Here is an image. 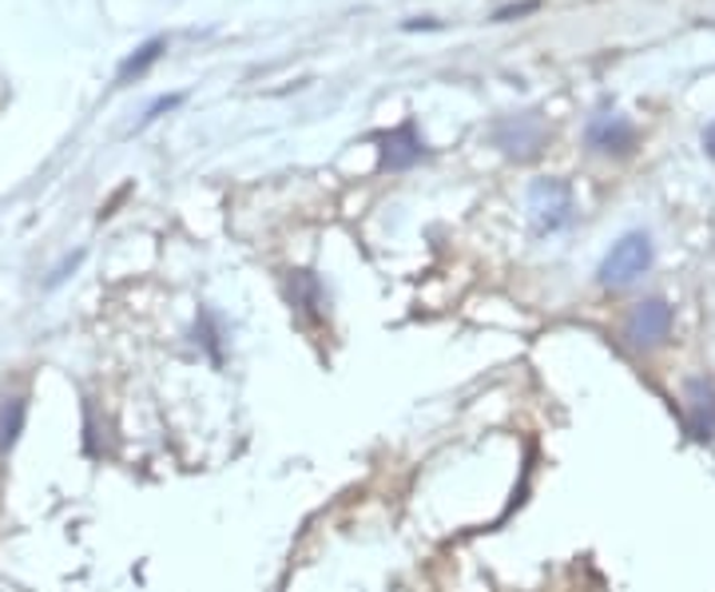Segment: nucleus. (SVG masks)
Returning a JSON list of instances; mask_svg holds the SVG:
<instances>
[{
    "mask_svg": "<svg viewBox=\"0 0 715 592\" xmlns=\"http://www.w3.org/2000/svg\"><path fill=\"white\" fill-rule=\"evenodd\" d=\"M652 258H656V251H652L648 231H629V235H620V239L612 243V251L604 255L596 278H601V287L624 290L648 275Z\"/></svg>",
    "mask_w": 715,
    "mask_h": 592,
    "instance_id": "f257e3e1",
    "label": "nucleus"
},
{
    "mask_svg": "<svg viewBox=\"0 0 715 592\" xmlns=\"http://www.w3.org/2000/svg\"><path fill=\"white\" fill-rule=\"evenodd\" d=\"M672 326H676V306L667 303V298H660V295L640 298V303L629 310V318H624V343L640 354H652V350H660V346H667Z\"/></svg>",
    "mask_w": 715,
    "mask_h": 592,
    "instance_id": "f03ea898",
    "label": "nucleus"
},
{
    "mask_svg": "<svg viewBox=\"0 0 715 592\" xmlns=\"http://www.w3.org/2000/svg\"><path fill=\"white\" fill-rule=\"evenodd\" d=\"M489 140H493V147H501L509 160L529 163L549 147V124H544L541 112H517V115H505V120H497Z\"/></svg>",
    "mask_w": 715,
    "mask_h": 592,
    "instance_id": "7ed1b4c3",
    "label": "nucleus"
},
{
    "mask_svg": "<svg viewBox=\"0 0 715 592\" xmlns=\"http://www.w3.org/2000/svg\"><path fill=\"white\" fill-rule=\"evenodd\" d=\"M680 421H684V433L699 446L715 441V378L707 374H692L684 378V390H680Z\"/></svg>",
    "mask_w": 715,
    "mask_h": 592,
    "instance_id": "20e7f679",
    "label": "nucleus"
},
{
    "mask_svg": "<svg viewBox=\"0 0 715 592\" xmlns=\"http://www.w3.org/2000/svg\"><path fill=\"white\" fill-rule=\"evenodd\" d=\"M529 215H533V227L541 235H556L572 223L576 215V203H572V187L564 180H537L529 187Z\"/></svg>",
    "mask_w": 715,
    "mask_h": 592,
    "instance_id": "39448f33",
    "label": "nucleus"
},
{
    "mask_svg": "<svg viewBox=\"0 0 715 592\" xmlns=\"http://www.w3.org/2000/svg\"><path fill=\"white\" fill-rule=\"evenodd\" d=\"M378 147H381V167H386V172H410V167H418V163L429 155L413 115H406V120H401L398 127H390V132H381Z\"/></svg>",
    "mask_w": 715,
    "mask_h": 592,
    "instance_id": "423d86ee",
    "label": "nucleus"
},
{
    "mask_svg": "<svg viewBox=\"0 0 715 592\" xmlns=\"http://www.w3.org/2000/svg\"><path fill=\"white\" fill-rule=\"evenodd\" d=\"M584 140H589L592 152L601 155H632L636 152V124L629 115H616V112H601L592 115L589 127H584Z\"/></svg>",
    "mask_w": 715,
    "mask_h": 592,
    "instance_id": "0eeeda50",
    "label": "nucleus"
},
{
    "mask_svg": "<svg viewBox=\"0 0 715 592\" xmlns=\"http://www.w3.org/2000/svg\"><path fill=\"white\" fill-rule=\"evenodd\" d=\"M286 298L310 323H323L326 318V290L315 271H290V278H286Z\"/></svg>",
    "mask_w": 715,
    "mask_h": 592,
    "instance_id": "6e6552de",
    "label": "nucleus"
},
{
    "mask_svg": "<svg viewBox=\"0 0 715 592\" xmlns=\"http://www.w3.org/2000/svg\"><path fill=\"white\" fill-rule=\"evenodd\" d=\"M24 418H29V401L20 398V394L0 398V458H4V453L20 441V433H24Z\"/></svg>",
    "mask_w": 715,
    "mask_h": 592,
    "instance_id": "1a4fd4ad",
    "label": "nucleus"
},
{
    "mask_svg": "<svg viewBox=\"0 0 715 592\" xmlns=\"http://www.w3.org/2000/svg\"><path fill=\"white\" fill-rule=\"evenodd\" d=\"M163 49H167V40H163V37H155V40H147V44H140V49H135L132 57L120 64L115 80H120V84H132V80H140L143 72H147V68H152L155 60L163 57Z\"/></svg>",
    "mask_w": 715,
    "mask_h": 592,
    "instance_id": "9d476101",
    "label": "nucleus"
},
{
    "mask_svg": "<svg viewBox=\"0 0 715 592\" xmlns=\"http://www.w3.org/2000/svg\"><path fill=\"white\" fill-rule=\"evenodd\" d=\"M195 343L207 350V358L215 366L223 363V330H219V318L211 315V310H200V318H195Z\"/></svg>",
    "mask_w": 715,
    "mask_h": 592,
    "instance_id": "9b49d317",
    "label": "nucleus"
},
{
    "mask_svg": "<svg viewBox=\"0 0 715 592\" xmlns=\"http://www.w3.org/2000/svg\"><path fill=\"white\" fill-rule=\"evenodd\" d=\"M183 104V92H172V96H160V100H152V104H147V112L140 115V120H135V132H140V127H147L152 124V120H160L163 112H175V108Z\"/></svg>",
    "mask_w": 715,
    "mask_h": 592,
    "instance_id": "f8f14e48",
    "label": "nucleus"
},
{
    "mask_svg": "<svg viewBox=\"0 0 715 592\" xmlns=\"http://www.w3.org/2000/svg\"><path fill=\"white\" fill-rule=\"evenodd\" d=\"M537 9V0H524V4H509V9H501L493 20H513V17H524V12H533Z\"/></svg>",
    "mask_w": 715,
    "mask_h": 592,
    "instance_id": "ddd939ff",
    "label": "nucleus"
},
{
    "mask_svg": "<svg viewBox=\"0 0 715 592\" xmlns=\"http://www.w3.org/2000/svg\"><path fill=\"white\" fill-rule=\"evenodd\" d=\"M704 152L715 160V124H707V127H704Z\"/></svg>",
    "mask_w": 715,
    "mask_h": 592,
    "instance_id": "4468645a",
    "label": "nucleus"
},
{
    "mask_svg": "<svg viewBox=\"0 0 715 592\" xmlns=\"http://www.w3.org/2000/svg\"><path fill=\"white\" fill-rule=\"evenodd\" d=\"M76 263H80V255H72V258H68L64 267H60V271H57V275H52V283H60V278H64V275H68V271L76 267Z\"/></svg>",
    "mask_w": 715,
    "mask_h": 592,
    "instance_id": "2eb2a0df",
    "label": "nucleus"
}]
</instances>
